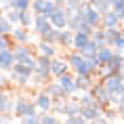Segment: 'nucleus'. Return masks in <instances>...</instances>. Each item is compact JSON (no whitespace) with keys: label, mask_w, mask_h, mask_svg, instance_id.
I'll return each mask as SVG.
<instances>
[{"label":"nucleus","mask_w":124,"mask_h":124,"mask_svg":"<svg viewBox=\"0 0 124 124\" xmlns=\"http://www.w3.org/2000/svg\"><path fill=\"white\" fill-rule=\"evenodd\" d=\"M103 118L111 122V120H116V118H120V116H118L116 107H111V105H107V107H103Z\"/></svg>","instance_id":"e433bc0d"},{"label":"nucleus","mask_w":124,"mask_h":124,"mask_svg":"<svg viewBox=\"0 0 124 124\" xmlns=\"http://www.w3.org/2000/svg\"><path fill=\"white\" fill-rule=\"evenodd\" d=\"M91 40V34H84V32H74V40H72V48L76 51H82Z\"/></svg>","instance_id":"aec40b11"},{"label":"nucleus","mask_w":124,"mask_h":124,"mask_svg":"<svg viewBox=\"0 0 124 124\" xmlns=\"http://www.w3.org/2000/svg\"><path fill=\"white\" fill-rule=\"evenodd\" d=\"M97 48H99V46L95 44L93 40H88V44H86L82 51H78V53L82 55V57H86V59H93V57H95V53H97Z\"/></svg>","instance_id":"7c9ffc66"},{"label":"nucleus","mask_w":124,"mask_h":124,"mask_svg":"<svg viewBox=\"0 0 124 124\" xmlns=\"http://www.w3.org/2000/svg\"><path fill=\"white\" fill-rule=\"evenodd\" d=\"M70 72V63L67 59H61V57H53L51 59V76H61V74H67Z\"/></svg>","instance_id":"1a4fd4ad"},{"label":"nucleus","mask_w":124,"mask_h":124,"mask_svg":"<svg viewBox=\"0 0 124 124\" xmlns=\"http://www.w3.org/2000/svg\"><path fill=\"white\" fill-rule=\"evenodd\" d=\"M32 23H34V13H30V11H21V15H19V25L30 30Z\"/></svg>","instance_id":"c85d7f7f"},{"label":"nucleus","mask_w":124,"mask_h":124,"mask_svg":"<svg viewBox=\"0 0 124 124\" xmlns=\"http://www.w3.org/2000/svg\"><path fill=\"white\" fill-rule=\"evenodd\" d=\"M103 32H105V44H107V46H111L114 42H116V38L122 34L118 27H107V30H103Z\"/></svg>","instance_id":"bb28decb"},{"label":"nucleus","mask_w":124,"mask_h":124,"mask_svg":"<svg viewBox=\"0 0 124 124\" xmlns=\"http://www.w3.org/2000/svg\"><path fill=\"white\" fill-rule=\"evenodd\" d=\"M13 63H15V55H13V48H7V51H0V70H4V72H11Z\"/></svg>","instance_id":"f3484780"},{"label":"nucleus","mask_w":124,"mask_h":124,"mask_svg":"<svg viewBox=\"0 0 124 124\" xmlns=\"http://www.w3.org/2000/svg\"><path fill=\"white\" fill-rule=\"evenodd\" d=\"M36 70H42V72H48V74H51V57L38 55V57H36Z\"/></svg>","instance_id":"a878e982"},{"label":"nucleus","mask_w":124,"mask_h":124,"mask_svg":"<svg viewBox=\"0 0 124 124\" xmlns=\"http://www.w3.org/2000/svg\"><path fill=\"white\" fill-rule=\"evenodd\" d=\"M11 36H13V42H15V44H27V42L32 40L30 30H27V27H21V25H13Z\"/></svg>","instance_id":"9d476101"},{"label":"nucleus","mask_w":124,"mask_h":124,"mask_svg":"<svg viewBox=\"0 0 124 124\" xmlns=\"http://www.w3.org/2000/svg\"><path fill=\"white\" fill-rule=\"evenodd\" d=\"M2 86H4V78H2V76H0V88H2Z\"/></svg>","instance_id":"de8ad7c7"},{"label":"nucleus","mask_w":124,"mask_h":124,"mask_svg":"<svg viewBox=\"0 0 124 124\" xmlns=\"http://www.w3.org/2000/svg\"><path fill=\"white\" fill-rule=\"evenodd\" d=\"M30 4H32V0H13V7H11V8H17V11H30Z\"/></svg>","instance_id":"4c0bfd02"},{"label":"nucleus","mask_w":124,"mask_h":124,"mask_svg":"<svg viewBox=\"0 0 124 124\" xmlns=\"http://www.w3.org/2000/svg\"><path fill=\"white\" fill-rule=\"evenodd\" d=\"M111 55H114V48L111 46H101V48H97V53H95V61H97V65H107L111 61Z\"/></svg>","instance_id":"f8f14e48"},{"label":"nucleus","mask_w":124,"mask_h":124,"mask_svg":"<svg viewBox=\"0 0 124 124\" xmlns=\"http://www.w3.org/2000/svg\"><path fill=\"white\" fill-rule=\"evenodd\" d=\"M122 23H124V21H122Z\"/></svg>","instance_id":"603ef678"},{"label":"nucleus","mask_w":124,"mask_h":124,"mask_svg":"<svg viewBox=\"0 0 124 124\" xmlns=\"http://www.w3.org/2000/svg\"><path fill=\"white\" fill-rule=\"evenodd\" d=\"M88 124H111V122H109V120H105L103 116H99L97 120H93V122H88Z\"/></svg>","instance_id":"a18cd8bd"},{"label":"nucleus","mask_w":124,"mask_h":124,"mask_svg":"<svg viewBox=\"0 0 124 124\" xmlns=\"http://www.w3.org/2000/svg\"><path fill=\"white\" fill-rule=\"evenodd\" d=\"M78 2H91V0H78Z\"/></svg>","instance_id":"09e8293b"},{"label":"nucleus","mask_w":124,"mask_h":124,"mask_svg":"<svg viewBox=\"0 0 124 124\" xmlns=\"http://www.w3.org/2000/svg\"><path fill=\"white\" fill-rule=\"evenodd\" d=\"M93 76H84V74H76L74 76V84H76V91H80V93H86L88 88L93 86Z\"/></svg>","instance_id":"4468645a"},{"label":"nucleus","mask_w":124,"mask_h":124,"mask_svg":"<svg viewBox=\"0 0 124 124\" xmlns=\"http://www.w3.org/2000/svg\"><path fill=\"white\" fill-rule=\"evenodd\" d=\"M19 15H21V11H17V8H8L7 13H4V17H7L13 25H19Z\"/></svg>","instance_id":"f704fd0d"},{"label":"nucleus","mask_w":124,"mask_h":124,"mask_svg":"<svg viewBox=\"0 0 124 124\" xmlns=\"http://www.w3.org/2000/svg\"><path fill=\"white\" fill-rule=\"evenodd\" d=\"M67 63H70V70H74V74H84V76H93V78H95V74H97V70H99L95 59L82 57L78 51H74L72 55L67 57Z\"/></svg>","instance_id":"f257e3e1"},{"label":"nucleus","mask_w":124,"mask_h":124,"mask_svg":"<svg viewBox=\"0 0 124 124\" xmlns=\"http://www.w3.org/2000/svg\"><path fill=\"white\" fill-rule=\"evenodd\" d=\"M57 36H59V30H55V27H51V30H46L40 38L44 40V42H51V44H57Z\"/></svg>","instance_id":"473e14b6"},{"label":"nucleus","mask_w":124,"mask_h":124,"mask_svg":"<svg viewBox=\"0 0 124 124\" xmlns=\"http://www.w3.org/2000/svg\"><path fill=\"white\" fill-rule=\"evenodd\" d=\"M107 67H109L111 72H122V70H124V55H122V53H118V51H114L111 61L107 63Z\"/></svg>","instance_id":"412c9836"},{"label":"nucleus","mask_w":124,"mask_h":124,"mask_svg":"<svg viewBox=\"0 0 124 124\" xmlns=\"http://www.w3.org/2000/svg\"><path fill=\"white\" fill-rule=\"evenodd\" d=\"M11 122H13V118L8 114H0V124H11Z\"/></svg>","instance_id":"37998d69"},{"label":"nucleus","mask_w":124,"mask_h":124,"mask_svg":"<svg viewBox=\"0 0 124 124\" xmlns=\"http://www.w3.org/2000/svg\"><path fill=\"white\" fill-rule=\"evenodd\" d=\"M80 114V103L78 99H65V109H63V116H78Z\"/></svg>","instance_id":"b1692460"},{"label":"nucleus","mask_w":124,"mask_h":124,"mask_svg":"<svg viewBox=\"0 0 124 124\" xmlns=\"http://www.w3.org/2000/svg\"><path fill=\"white\" fill-rule=\"evenodd\" d=\"M13 116H17V118H30V116H38L36 111H38V107L30 101V99L25 97V95H19V99L15 101V105H13Z\"/></svg>","instance_id":"f03ea898"},{"label":"nucleus","mask_w":124,"mask_h":124,"mask_svg":"<svg viewBox=\"0 0 124 124\" xmlns=\"http://www.w3.org/2000/svg\"><path fill=\"white\" fill-rule=\"evenodd\" d=\"M48 78H51V74H48V72H42V70H34V74H32V80L36 82V84H46Z\"/></svg>","instance_id":"c756f323"},{"label":"nucleus","mask_w":124,"mask_h":124,"mask_svg":"<svg viewBox=\"0 0 124 124\" xmlns=\"http://www.w3.org/2000/svg\"><path fill=\"white\" fill-rule=\"evenodd\" d=\"M30 11H32L34 15H44V17H48V15L55 11V2H53V0H32Z\"/></svg>","instance_id":"20e7f679"},{"label":"nucleus","mask_w":124,"mask_h":124,"mask_svg":"<svg viewBox=\"0 0 124 124\" xmlns=\"http://www.w3.org/2000/svg\"><path fill=\"white\" fill-rule=\"evenodd\" d=\"M55 82L61 86V91L65 93L67 97H72L74 93H78V91H76V84H74V76H72L70 72H67V74H61V76H57V80H55Z\"/></svg>","instance_id":"423d86ee"},{"label":"nucleus","mask_w":124,"mask_h":124,"mask_svg":"<svg viewBox=\"0 0 124 124\" xmlns=\"http://www.w3.org/2000/svg\"><path fill=\"white\" fill-rule=\"evenodd\" d=\"M13 105L15 101L11 99V95L4 91H0V114H8V111H13Z\"/></svg>","instance_id":"4be33fe9"},{"label":"nucleus","mask_w":124,"mask_h":124,"mask_svg":"<svg viewBox=\"0 0 124 124\" xmlns=\"http://www.w3.org/2000/svg\"><path fill=\"white\" fill-rule=\"evenodd\" d=\"M120 118H122V124H124V116H120Z\"/></svg>","instance_id":"8fccbe9b"},{"label":"nucleus","mask_w":124,"mask_h":124,"mask_svg":"<svg viewBox=\"0 0 124 124\" xmlns=\"http://www.w3.org/2000/svg\"><path fill=\"white\" fill-rule=\"evenodd\" d=\"M15 42L11 40V36H2L0 34V51H7V48H13Z\"/></svg>","instance_id":"58836bf2"},{"label":"nucleus","mask_w":124,"mask_h":124,"mask_svg":"<svg viewBox=\"0 0 124 124\" xmlns=\"http://www.w3.org/2000/svg\"><path fill=\"white\" fill-rule=\"evenodd\" d=\"M72 40H74V32L72 30H59V36H57V46H65V48H72Z\"/></svg>","instance_id":"6ab92c4d"},{"label":"nucleus","mask_w":124,"mask_h":124,"mask_svg":"<svg viewBox=\"0 0 124 124\" xmlns=\"http://www.w3.org/2000/svg\"><path fill=\"white\" fill-rule=\"evenodd\" d=\"M88 93L95 97V101H97L101 107L111 105V103H109V93H107V88L103 86V82H93V86L88 88Z\"/></svg>","instance_id":"7ed1b4c3"},{"label":"nucleus","mask_w":124,"mask_h":124,"mask_svg":"<svg viewBox=\"0 0 124 124\" xmlns=\"http://www.w3.org/2000/svg\"><path fill=\"white\" fill-rule=\"evenodd\" d=\"M78 99V103H80V107H86V105H95L97 101H95V97H93L91 93L86 91V93H82V97H76Z\"/></svg>","instance_id":"72a5a7b5"},{"label":"nucleus","mask_w":124,"mask_h":124,"mask_svg":"<svg viewBox=\"0 0 124 124\" xmlns=\"http://www.w3.org/2000/svg\"><path fill=\"white\" fill-rule=\"evenodd\" d=\"M38 120H40V124H57L59 122L53 111H42V114H38Z\"/></svg>","instance_id":"2f4dec72"},{"label":"nucleus","mask_w":124,"mask_h":124,"mask_svg":"<svg viewBox=\"0 0 124 124\" xmlns=\"http://www.w3.org/2000/svg\"><path fill=\"white\" fill-rule=\"evenodd\" d=\"M21 124H40L38 116H30V118H21Z\"/></svg>","instance_id":"79ce46f5"},{"label":"nucleus","mask_w":124,"mask_h":124,"mask_svg":"<svg viewBox=\"0 0 124 124\" xmlns=\"http://www.w3.org/2000/svg\"><path fill=\"white\" fill-rule=\"evenodd\" d=\"M111 48H114V51H118V53H124V32L116 38V42L111 44Z\"/></svg>","instance_id":"a19ab883"},{"label":"nucleus","mask_w":124,"mask_h":124,"mask_svg":"<svg viewBox=\"0 0 124 124\" xmlns=\"http://www.w3.org/2000/svg\"><path fill=\"white\" fill-rule=\"evenodd\" d=\"M0 7H2V8H7V11H8V8L13 7V0H0Z\"/></svg>","instance_id":"49530a36"},{"label":"nucleus","mask_w":124,"mask_h":124,"mask_svg":"<svg viewBox=\"0 0 124 124\" xmlns=\"http://www.w3.org/2000/svg\"><path fill=\"white\" fill-rule=\"evenodd\" d=\"M120 23H122V19L118 17V13L116 11H107V13H103L101 15V27L103 30H107V27H120Z\"/></svg>","instance_id":"9b49d317"},{"label":"nucleus","mask_w":124,"mask_h":124,"mask_svg":"<svg viewBox=\"0 0 124 124\" xmlns=\"http://www.w3.org/2000/svg\"><path fill=\"white\" fill-rule=\"evenodd\" d=\"M13 55H15V61H19V63H23V61H27L30 57H34L32 48L27 44H15L13 46Z\"/></svg>","instance_id":"2eb2a0df"},{"label":"nucleus","mask_w":124,"mask_h":124,"mask_svg":"<svg viewBox=\"0 0 124 124\" xmlns=\"http://www.w3.org/2000/svg\"><path fill=\"white\" fill-rule=\"evenodd\" d=\"M63 124H88V122L78 114V116H65V122Z\"/></svg>","instance_id":"ea45409f"},{"label":"nucleus","mask_w":124,"mask_h":124,"mask_svg":"<svg viewBox=\"0 0 124 124\" xmlns=\"http://www.w3.org/2000/svg\"><path fill=\"white\" fill-rule=\"evenodd\" d=\"M42 91H44V93H46V95H48L51 99H65V97H67L65 93L61 91V86H59L57 82H46Z\"/></svg>","instance_id":"a211bd4d"},{"label":"nucleus","mask_w":124,"mask_h":124,"mask_svg":"<svg viewBox=\"0 0 124 124\" xmlns=\"http://www.w3.org/2000/svg\"><path fill=\"white\" fill-rule=\"evenodd\" d=\"M32 27H34V32L38 34V36H42V34L46 32V30H51V21H48V17H44V15H34V23H32Z\"/></svg>","instance_id":"ddd939ff"},{"label":"nucleus","mask_w":124,"mask_h":124,"mask_svg":"<svg viewBox=\"0 0 124 124\" xmlns=\"http://www.w3.org/2000/svg\"><path fill=\"white\" fill-rule=\"evenodd\" d=\"M84 21L91 27H101V13L95 11L88 2H84Z\"/></svg>","instance_id":"6e6552de"},{"label":"nucleus","mask_w":124,"mask_h":124,"mask_svg":"<svg viewBox=\"0 0 124 124\" xmlns=\"http://www.w3.org/2000/svg\"><path fill=\"white\" fill-rule=\"evenodd\" d=\"M88 4H91L93 8H95V11H99V13L103 15V13H107V11H109V0H91V2H88Z\"/></svg>","instance_id":"cd10ccee"},{"label":"nucleus","mask_w":124,"mask_h":124,"mask_svg":"<svg viewBox=\"0 0 124 124\" xmlns=\"http://www.w3.org/2000/svg\"><path fill=\"white\" fill-rule=\"evenodd\" d=\"M57 124H61V122H57Z\"/></svg>","instance_id":"3c124183"},{"label":"nucleus","mask_w":124,"mask_h":124,"mask_svg":"<svg viewBox=\"0 0 124 124\" xmlns=\"http://www.w3.org/2000/svg\"><path fill=\"white\" fill-rule=\"evenodd\" d=\"M80 116L84 118L86 122H93V120H97L99 116H103V107H101L99 103L86 105V107H80Z\"/></svg>","instance_id":"0eeeda50"},{"label":"nucleus","mask_w":124,"mask_h":124,"mask_svg":"<svg viewBox=\"0 0 124 124\" xmlns=\"http://www.w3.org/2000/svg\"><path fill=\"white\" fill-rule=\"evenodd\" d=\"M15 80V84L17 86H27L30 82H32V76H23V74H11Z\"/></svg>","instance_id":"c9c22d12"},{"label":"nucleus","mask_w":124,"mask_h":124,"mask_svg":"<svg viewBox=\"0 0 124 124\" xmlns=\"http://www.w3.org/2000/svg\"><path fill=\"white\" fill-rule=\"evenodd\" d=\"M116 111H118V116H124V99L116 103Z\"/></svg>","instance_id":"c03bdc74"},{"label":"nucleus","mask_w":124,"mask_h":124,"mask_svg":"<svg viewBox=\"0 0 124 124\" xmlns=\"http://www.w3.org/2000/svg\"><path fill=\"white\" fill-rule=\"evenodd\" d=\"M48 21H51V25L55 27V30L67 27V15H65V11H63V7H55V11L48 15Z\"/></svg>","instance_id":"39448f33"},{"label":"nucleus","mask_w":124,"mask_h":124,"mask_svg":"<svg viewBox=\"0 0 124 124\" xmlns=\"http://www.w3.org/2000/svg\"><path fill=\"white\" fill-rule=\"evenodd\" d=\"M38 55H44V57H57V44H51V42H40L38 44Z\"/></svg>","instance_id":"5701e85b"},{"label":"nucleus","mask_w":124,"mask_h":124,"mask_svg":"<svg viewBox=\"0 0 124 124\" xmlns=\"http://www.w3.org/2000/svg\"><path fill=\"white\" fill-rule=\"evenodd\" d=\"M34 105L38 107V111H51V107H53V99L48 97L44 91H40L38 95H36V101H34Z\"/></svg>","instance_id":"dca6fc26"},{"label":"nucleus","mask_w":124,"mask_h":124,"mask_svg":"<svg viewBox=\"0 0 124 124\" xmlns=\"http://www.w3.org/2000/svg\"><path fill=\"white\" fill-rule=\"evenodd\" d=\"M11 32H13V23L4 17V13L0 11V34L2 36H11Z\"/></svg>","instance_id":"393cba45"}]
</instances>
